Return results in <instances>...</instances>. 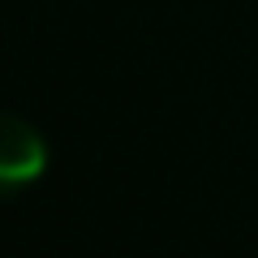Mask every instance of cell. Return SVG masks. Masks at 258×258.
I'll use <instances>...</instances> for the list:
<instances>
[{"label": "cell", "instance_id": "1", "mask_svg": "<svg viewBox=\"0 0 258 258\" xmlns=\"http://www.w3.org/2000/svg\"><path fill=\"white\" fill-rule=\"evenodd\" d=\"M43 168H47L43 134L22 116H5V125H0V181H5V189L39 181Z\"/></svg>", "mask_w": 258, "mask_h": 258}]
</instances>
